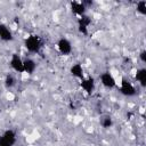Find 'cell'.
Returning a JSON list of instances; mask_svg holds the SVG:
<instances>
[{
	"label": "cell",
	"instance_id": "1",
	"mask_svg": "<svg viewBox=\"0 0 146 146\" xmlns=\"http://www.w3.org/2000/svg\"><path fill=\"white\" fill-rule=\"evenodd\" d=\"M24 44H25V48H26L30 52L35 54V52H38V51L41 49V47H42V41H41V39H40L38 35H30V36L26 38Z\"/></svg>",
	"mask_w": 146,
	"mask_h": 146
},
{
	"label": "cell",
	"instance_id": "2",
	"mask_svg": "<svg viewBox=\"0 0 146 146\" xmlns=\"http://www.w3.org/2000/svg\"><path fill=\"white\" fill-rule=\"evenodd\" d=\"M120 90L123 95L125 96H133L136 95V88L133 87V84L131 82H129L128 80L123 79L121 81V87H120Z\"/></svg>",
	"mask_w": 146,
	"mask_h": 146
},
{
	"label": "cell",
	"instance_id": "3",
	"mask_svg": "<svg viewBox=\"0 0 146 146\" xmlns=\"http://www.w3.org/2000/svg\"><path fill=\"white\" fill-rule=\"evenodd\" d=\"M10 66L13 67L14 71L18 72V73H23L24 72V67H23V59L19 57V55L14 54L11 56L10 59Z\"/></svg>",
	"mask_w": 146,
	"mask_h": 146
},
{
	"label": "cell",
	"instance_id": "4",
	"mask_svg": "<svg viewBox=\"0 0 146 146\" xmlns=\"http://www.w3.org/2000/svg\"><path fill=\"white\" fill-rule=\"evenodd\" d=\"M100 81H102V84L106 88H114L116 86L114 76L108 72H105L100 75Z\"/></svg>",
	"mask_w": 146,
	"mask_h": 146
},
{
	"label": "cell",
	"instance_id": "5",
	"mask_svg": "<svg viewBox=\"0 0 146 146\" xmlns=\"http://www.w3.org/2000/svg\"><path fill=\"white\" fill-rule=\"evenodd\" d=\"M57 47H58L59 52L63 54V55H70L71 51H72V44H71V42L67 39H64V38L58 41Z\"/></svg>",
	"mask_w": 146,
	"mask_h": 146
},
{
	"label": "cell",
	"instance_id": "6",
	"mask_svg": "<svg viewBox=\"0 0 146 146\" xmlns=\"http://www.w3.org/2000/svg\"><path fill=\"white\" fill-rule=\"evenodd\" d=\"M90 23H91V19H90L89 16H86V15L81 16L79 18V22H78V26H79L80 32L83 33V34H87L88 33V26H89Z\"/></svg>",
	"mask_w": 146,
	"mask_h": 146
},
{
	"label": "cell",
	"instance_id": "7",
	"mask_svg": "<svg viewBox=\"0 0 146 146\" xmlns=\"http://www.w3.org/2000/svg\"><path fill=\"white\" fill-rule=\"evenodd\" d=\"M81 88L87 92V94H91L95 89V80L92 78H83L81 80Z\"/></svg>",
	"mask_w": 146,
	"mask_h": 146
},
{
	"label": "cell",
	"instance_id": "8",
	"mask_svg": "<svg viewBox=\"0 0 146 146\" xmlns=\"http://www.w3.org/2000/svg\"><path fill=\"white\" fill-rule=\"evenodd\" d=\"M0 39L3 41H11L13 40V33L9 30V27L5 24H0Z\"/></svg>",
	"mask_w": 146,
	"mask_h": 146
},
{
	"label": "cell",
	"instance_id": "9",
	"mask_svg": "<svg viewBox=\"0 0 146 146\" xmlns=\"http://www.w3.org/2000/svg\"><path fill=\"white\" fill-rule=\"evenodd\" d=\"M71 9L75 15H79L80 17L83 16L86 13V6L82 2H76V1L71 2Z\"/></svg>",
	"mask_w": 146,
	"mask_h": 146
},
{
	"label": "cell",
	"instance_id": "10",
	"mask_svg": "<svg viewBox=\"0 0 146 146\" xmlns=\"http://www.w3.org/2000/svg\"><path fill=\"white\" fill-rule=\"evenodd\" d=\"M23 67H24V72H26L27 74H32L36 68V64L33 59L27 58L23 60Z\"/></svg>",
	"mask_w": 146,
	"mask_h": 146
},
{
	"label": "cell",
	"instance_id": "11",
	"mask_svg": "<svg viewBox=\"0 0 146 146\" xmlns=\"http://www.w3.org/2000/svg\"><path fill=\"white\" fill-rule=\"evenodd\" d=\"M1 137H2V139H3L7 144H9V145H11V146H14V144L16 143V135H15V132H14L13 130H7V131H5V133H3Z\"/></svg>",
	"mask_w": 146,
	"mask_h": 146
},
{
	"label": "cell",
	"instance_id": "12",
	"mask_svg": "<svg viewBox=\"0 0 146 146\" xmlns=\"http://www.w3.org/2000/svg\"><path fill=\"white\" fill-rule=\"evenodd\" d=\"M71 73H72L73 76L82 80L83 79V68H82V65L81 64H74V65H72Z\"/></svg>",
	"mask_w": 146,
	"mask_h": 146
},
{
	"label": "cell",
	"instance_id": "13",
	"mask_svg": "<svg viewBox=\"0 0 146 146\" xmlns=\"http://www.w3.org/2000/svg\"><path fill=\"white\" fill-rule=\"evenodd\" d=\"M136 79L138 80V82L140 83L141 87H145L146 86V70L145 68L138 70L137 74H136Z\"/></svg>",
	"mask_w": 146,
	"mask_h": 146
},
{
	"label": "cell",
	"instance_id": "14",
	"mask_svg": "<svg viewBox=\"0 0 146 146\" xmlns=\"http://www.w3.org/2000/svg\"><path fill=\"white\" fill-rule=\"evenodd\" d=\"M15 82H16V80H15V78H14L13 75L9 74V75L6 76V80H5V84H6V87L11 88V87L15 86Z\"/></svg>",
	"mask_w": 146,
	"mask_h": 146
},
{
	"label": "cell",
	"instance_id": "15",
	"mask_svg": "<svg viewBox=\"0 0 146 146\" xmlns=\"http://www.w3.org/2000/svg\"><path fill=\"white\" fill-rule=\"evenodd\" d=\"M137 10H138L140 14L145 15V14H146V1H139V2L137 3Z\"/></svg>",
	"mask_w": 146,
	"mask_h": 146
},
{
	"label": "cell",
	"instance_id": "16",
	"mask_svg": "<svg viewBox=\"0 0 146 146\" xmlns=\"http://www.w3.org/2000/svg\"><path fill=\"white\" fill-rule=\"evenodd\" d=\"M111 125H112V120H111L110 117H105L104 121H103V127L108 128V127H111Z\"/></svg>",
	"mask_w": 146,
	"mask_h": 146
},
{
	"label": "cell",
	"instance_id": "17",
	"mask_svg": "<svg viewBox=\"0 0 146 146\" xmlns=\"http://www.w3.org/2000/svg\"><path fill=\"white\" fill-rule=\"evenodd\" d=\"M139 56H140V59H141V62H143V63H146V52H145L144 50L140 52V55H139Z\"/></svg>",
	"mask_w": 146,
	"mask_h": 146
},
{
	"label": "cell",
	"instance_id": "18",
	"mask_svg": "<svg viewBox=\"0 0 146 146\" xmlns=\"http://www.w3.org/2000/svg\"><path fill=\"white\" fill-rule=\"evenodd\" d=\"M0 146H11V145H9V144H7L3 139H2V137H0Z\"/></svg>",
	"mask_w": 146,
	"mask_h": 146
}]
</instances>
